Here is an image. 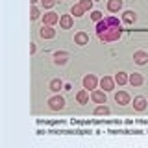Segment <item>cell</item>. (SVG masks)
I'll return each mask as SVG.
<instances>
[{
  "label": "cell",
  "instance_id": "cell-1",
  "mask_svg": "<svg viewBox=\"0 0 148 148\" xmlns=\"http://www.w3.org/2000/svg\"><path fill=\"white\" fill-rule=\"evenodd\" d=\"M122 21H119L115 15H108L96 22V37L102 43H115L122 37Z\"/></svg>",
  "mask_w": 148,
  "mask_h": 148
},
{
  "label": "cell",
  "instance_id": "cell-2",
  "mask_svg": "<svg viewBox=\"0 0 148 148\" xmlns=\"http://www.w3.org/2000/svg\"><path fill=\"white\" fill-rule=\"evenodd\" d=\"M65 98L59 92H54V96H50L48 98V108L52 109V111H61V109H65Z\"/></svg>",
  "mask_w": 148,
  "mask_h": 148
},
{
  "label": "cell",
  "instance_id": "cell-3",
  "mask_svg": "<svg viewBox=\"0 0 148 148\" xmlns=\"http://www.w3.org/2000/svg\"><path fill=\"white\" fill-rule=\"evenodd\" d=\"M82 85L85 87L87 91H95L96 87L100 85V80L95 76V74H85V76H83V80H82Z\"/></svg>",
  "mask_w": 148,
  "mask_h": 148
},
{
  "label": "cell",
  "instance_id": "cell-4",
  "mask_svg": "<svg viewBox=\"0 0 148 148\" xmlns=\"http://www.w3.org/2000/svg\"><path fill=\"white\" fill-rule=\"evenodd\" d=\"M91 100L95 104H108V95H106L104 89H95L91 91Z\"/></svg>",
  "mask_w": 148,
  "mask_h": 148
},
{
  "label": "cell",
  "instance_id": "cell-5",
  "mask_svg": "<svg viewBox=\"0 0 148 148\" xmlns=\"http://www.w3.org/2000/svg\"><path fill=\"white\" fill-rule=\"evenodd\" d=\"M115 102L119 106H128V104H132V96H130L128 91H117L115 92Z\"/></svg>",
  "mask_w": 148,
  "mask_h": 148
},
{
  "label": "cell",
  "instance_id": "cell-6",
  "mask_svg": "<svg viewBox=\"0 0 148 148\" xmlns=\"http://www.w3.org/2000/svg\"><path fill=\"white\" fill-rule=\"evenodd\" d=\"M59 17L61 15H58V13H54V11H48V13H45V15L41 17V21H43V24L56 26V24H59Z\"/></svg>",
  "mask_w": 148,
  "mask_h": 148
},
{
  "label": "cell",
  "instance_id": "cell-7",
  "mask_svg": "<svg viewBox=\"0 0 148 148\" xmlns=\"http://www.w3.org/2000/svg\"><path fill=\"white\" fill-rule=\"evenodd\" d=\"M115 85H117L115 78H111V76H104V78H100V87H102V89H104L106 92L113 91V89H115Z\"/></svg>",
  "mask_w": 148,
  "mask_h": 148
},
{
  "label": "cell",
  "instance_id": "cell-8",
  "mask_svg": "<svg viewBox=\"0 0 148 148\" xmlns=\"http://www.w3.org/2000/svg\"><path fill=\"white\" fill-rule=\"evenodd\" d=\"M69 58H71V54H69L67 50H58V52H54V63L56 65H67Z\"/></svg>",
  "mask_w": 148,
  "mask_h": 148
},
{
  "label": "cell",
  "instance_id": "cell-9",
  "mask_svg": "<svg viewBox=\"0 0 148 148\" xmlns=\"http://www.w3.org/2000/svg\"><path fill=\"white\" fill-rule=\"evenodd\" d=\"M74 45H78V46L89 45V34L87 32H76L74 34Z\"/></svg>",
  "mask_w": 148,
  "mask_h": 148
},
{
  "label": "cell",
  "instance_id": "cell-10",
  "mask_svg": "<svg viewBox=\"0 0 148 148\" xmlns=\"http://www.w3.org/2000/svg\"><path fill=\"white\" fill-rule=\"evenodd\" d=\"M39 35L43 37V39H54V37H56V30H54V26H50V24H43V26H41V30H39Z\"/></svg>",
  "mask_w": 148,
  "mask_h": 148
},
{
  "label": "cell",
  "instance_id": "cell-11",
  "mask_svg": "<svg viewBox=\"0 0 148 148\" xmlns=\"http://www.w3.org/2000/svg\"><path fill=\"white\" fill-rule=\"evenodd\" d=\"M133 63L135 65H146L148 63V52H145V50H135L133 52Z\"/></svg>",
  "mask_w": 148,
  "mask_h": 148
},
{
  "label": "cell",
  "instance_id": "cell-12",
  "mask_svg": "<svg viewBox=\"0 0 148 148\" xmlns=\"http://www.w3.org/2000/svg\"><path fill=\"white\" fill-rule=\"evenodd\" d=\"M74 26V17L72 15H61L59 17V28L61 30H71Z\"/></svg>",
  "mask_w": 148,
  "mask_h": 148
},
{
  "label": "cell",
  "instance_id": "cell-13",
  "mask_svg": "<svg viewBox=\"0 0 148 148\" xmlns=\"http://www.w3.org/2000/svg\"><path fill=\"white\" fill-rule=\"evenodd\" d=\"M124 0H108V11L109 13H119L122 11Z\"/></svg>",
  "mask_w": 148,
  "mask_h": 148
},
{
  "label": "cell",
  "instance_id": "cell-14",
  "mask_svg": "<svg viewBox=\"0 0 148 148\" xmlns=\"http://www.w3.org/2000/svg\"><path fill=\"white\" fill-rule=\"evenodd\" d=\"M148 106V100L145 96H133V109L135 111H145Z\"/></svg>",
  "mask_w": 148,
  "mask_h": 148
},
{
  "label": "cell",
  "instance_id": "cell-15",
  "mask_svg": "<svg viewBox=\"0 0 148 148\" xmlns=\"http://www.w3.org/2000/svg\"><path fill=\"white\" fill-rule=\"evenodd\" d=\"M143 83H145V76H143L141 72L130 74V85H132V87H141Z\"/></svg>",
  "mask_w": 148,
  "mask_h": 148
},
{
  "label": "cell",
  "instance_id": "cell-16",
  "mask_svg": "<svg viewBox=\"0 0 148 148\" xmlns=\"http://www.w3.org/2000/svg\"><path fill=\"white\" fill-rule=\"evenodd\" d=\"M137 21V13L132 11V9H126V11L122 13V22L124 24H135Z\"/></svg>",
  "mask_w": 148,
  "mask_h": 148
},
{
  "label": "cell",
  "instance_id": "cell-17",
  "mask_svg": "<svg viewBox=\"0 0 148 148\" xmlns=\"http://www.w3.org/2000/svg\"><path fill=\"white\" fill-rule=\"evenodd\" d=\"M76 102H78V104H82V106L89 104V91H87L85 87L76 92Z\"/></svg>",
  "mask_w": 148,
  "mask_h": 148
},
{
  "label": "cell",
  "instance_id": "cell-18",
  "mask_svg": "<svg viewBox=\"0 0 148 148\" xmlns=\"http://www.w3.org/2000/svg\"><path fill=\"white\" fill-rule=\"evenodd\" d=\"M63 87H65V83L59 80V78H54V80H50V83H48V89L52 92H59Z\"/></svg>",
  "mask_w": 148,
  "mask_h": 148
},
{
  "label": "cell",
  "instance_id": "cell-19",
  "mask_svg": "<svg viewBox=\"0 0 148 148\" xmlns=\"http://www.w3.org/2000/svg\"><path fill=\"white\" fill-rule=\"evenodd\" d=\"M115 82L119 83V85H126V83H130V74L128 72H117L115 74Z\"/></svg>",
  "mask_w": 148,
  "mask_h": 148
},
{
  "label": "cell",
  "instance_id": "cell-20",
  "mask_svg": "<svg viewBox=\"0 0 148 148\" xmlns=\"http://www.w3.org/2000/svg\"><path fill=\"white\" fill-rule=\"evenodd\" d=\"M85 13H87V11L82 8V4H80V2H78V4H74V6L71 8V15H72V17H83Z\"/></svg>",
  "mask_w": 148,
  "mask_h": 148
},
{
  "label": "cell",
  "instance_id": "cell-21",
  "mask_svg": "<svg viewBox=\"0 0 148 148\" xmlns=\"http://www.w3.org/2000/svg\"><path fill=\"white\" fill-rule=\"evenodd\" d=\"M41 17H43V15H41V9L37 8L35 4H32V9H30V18H32V21H39Z\"/></svg>",
  "mask_w": 148,
  "mask_h": 148
},
{
  "label": "cell",
  "instance_id": "cell-22",
  "mask_svg": "<svg viewBox=\"0 0 148 148\" xmlns=\"http://www.w3.org/2000/svg\"><path fill=\"white\" fill-rule=\"evenodd\" d=\"M109 113H111V109L106 104H98L95 108V115H109Z\"/></svg>",
  "mask_w": 148,
  "mask_h": 148
},
{
  "label": "cell",
  "instance_id": "cell-23",
  "mask_svg": "<svg viewBox=\"0 0 148 148\" xmlns=\"http://www.w3.org/2000/svg\"><path fill=\"white\" fill-rule=\"evenodd\" d=\"M92 2H95V0H80L82 8L85 9V11H92Z\"/></svg>",
  "mask_w": 148,
  "mask_h": 148
},
{
  "label": "cell",
  "instance_id": "cell-24",
  "mask_svg": "<svg viewBox=\"0 0 148 148\" xmlns=\"http://www.w3.org/2000/svg\"><path fill=\"white\" fill-rule=\"evenodd\" d=\"M91 18L95 22H98V21H102V18H104V15H102V11H98V9H92L91 11Z\"/></svg>",
  "mask_w": 148,
  "mask_h": 148
},
{
  "label": "cell",
  "instance_id": "cell-25",
  "mask_svg": "<svg viewBox=\"0 0 148 148\" xmlns=\"http://www.w3.org/2000/svg\"><path fill=\"white\" fill-rule=\"evenodd\" d=\"M56 2H58V0H41V4H43L45 9H52L56 6Z\"/></svg>",
  "mask_w": 148,
  "mask_h": 148
},
{
  "label": "cell",
  "instance_id": "cell-26",
  "mask_svg": "<svg viewBox=\"0 0 148 148\" xmlns=\"http://www.w3.org/2000/svg\"><path fill=\"white\" fill-rule=\"evenodd\" d=\"M35 50H37V46H35V43H30V54H32V56L35 54Z\"/></svg>",
  "mask_w": 148,
  "mask_h": 148
},
{
  "label": "cell",
  "instance_id": "cell-27",
  "mask_svg": "<svg viewBox=\"0 0 148 148\" xmlns=\"http://www.w3.org/2000/svg\"><path fill=\"white\" fill-rule=\"evenodd\" d=\"M30 2H32V4H37V2H41V0H30Z\"/></svg>",
  "mask_w": 148,
  "mask_h": 148
},
{
  "label": "cell",
  "instance_id": "cell-28",
  "mask_svg": "<svg viewBox=\"0 0 148 148\" xmlns=\"http://www.w3.org/2000/svg\"><path fill=\"white\" fill-rule=\"evenodd\" d=\"M95 2H96V0H95Z\"/></svg>",
  "mask_w": 148,
  "mask_h": 148
}]
</instances>
